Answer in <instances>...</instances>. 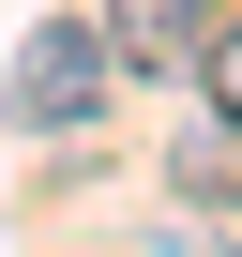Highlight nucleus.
<instances>
[{
  "instance_id": "obj_2",
  "label": "nucleus",
  "mask_w": 242,
  "mask_h": 257,
  "mask_svg": "<svg viewBox=\"0 0 242 257\" xmlns=\"http://www.w3.org/2000/svg\"><path fill=\"white\" fill-rule=\"evenodd\" d=\"M106 46H121V76H197L212 16L197 0H106Z\"/></svg>"
},
{
  "instance_id": "obj_1",
  "label": "nucleus",
  "mask_w": 242,
  "mask_h": 257,
  "mask_svg": "<svg viewBox=\"0 0 242 257\" xmlns=\"http://www.w3.org/2000/svg\"><path fill=\"white\" fill-rule=\"evenodd\" d=\"M106 91H121V46H106V16H46V31L16 46V76H0V121H16V137H76Z\"/></svg>"
},
{
  "instance_id": "obj_4",
  "label": "nucleus",
  "mask_w": 242,
  "mask_h": 257,
  "mask_svg": "<svg viewBox=\"0 0 242 257\" xmlns=\"http://www.w3.org/2000/svg\"><path fill=\"white\" fill-rule=\"evenodd\" d=\"M197 91H212V121H242V16H227V31L197 46Z\"/></svg>"
},
{
  "instance_id": "obj_3",
  "label": "nucleus",
  "mask_w": 242,
  "mask_h": 257,
  "mask_svg": "<svg viewBox=\"0 0 242 257\" xmlns=\"http://www.w3.org/2000/svg\"><path fill=\"white\" fill-rule=\"evenodd\" d=\"M167 182L227 212V197H242V121H227V137H182V152H167Z\"/></svg>"
}]
</instances>
